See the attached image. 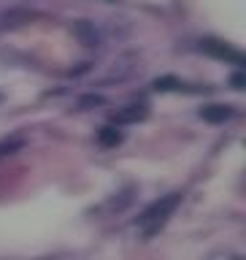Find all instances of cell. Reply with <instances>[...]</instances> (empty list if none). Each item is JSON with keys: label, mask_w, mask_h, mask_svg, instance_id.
<instances>
[{"label": "cell", "mask_w": 246, "mask_h": 260, "mask_svg": "<svg viewBox=\"0 0 246 260\" xmlns=\"http://www.w3.org/2000/svg\"><path fill=\"white\" fill-rule=\"evenodd\" d=\"M179 203H182V192H168V195H162L160 201H154L146 206V211L138 217V225L146 228V239L154 236L162 225H165V219L179 209Z\"/></svg>", "instance_id": "cell-1"}, {"label": "cell", "mask_w": 246, "mask_h": 260, "mask_svg": "<svg viewBox=\"0 0 246 260\" xmlns=\"http://www.w3.org/2000/svg\"><path fill=\"white\" fill-rule=\"evenodd\" d=\"M200 49H203L208 57H214V60L238 65V68H241V65H246V57L238 52V49H233L230 44H225V41H219V38H203V41H200Z\"/></svg>", "instance_id": "cell-2"}, {"label": "cell", "mask_w": 246, "mask_h": 260, "mask_svg": "<svg viewBox=\"0 0 246 260\" xmlns=\"http://www.w3.org/2000/svg\"><path fill=\"white\" fill-rule=\"evenodd\" d=\"M73 38L79 41L81 46H87V49H97L103 44V36H100V30L95 27V22H89V19H79V22H73Z\"/></svg>", "instance_id": "cell-3"}, {"label": "cell", "mask_w": 246, "mask_h": 260, "mask_svg": "<svg viewBox=\"0 0 246 260\" xmlns=\"http://www.w3.org/2000/svg\"><path fill=\"white\" fill-rule=\"evenodd\" d=\"M32 19H38V14L30 11V8H8V11L0 14V30H16Z\"/></svg>", "instance_id": "cell-4"}, {"label": "cell", "mask_w": 246, "mask_h": 260, "mask_svg": "<svg viewBox=\"0 0 246 260\" xmlns=\"http://www.w3.org/2000/svg\"><path fill=\"white\" fill-rule=\"evenodd\" d=\"M149 117V106L144 103H133V106H125V109L114 111V125H135V122H144Z\"/></svg>", "instance_id": "cell-5"}, {"label": "cell", "mask_w": 246, "mask_h": 260, "mask_svg": "<svg viewBox=\"0 0 246 260\" xmlns=\"http://www.w3.org/2000/svg\"><path fill=\"white\" fill-rule=\"evenodd\" d=\"M235 114V109L230 103H208L200 109V119L211 122V125H222V122H227Z\"/></svg>", "instance_id": "cell-6"}, {"label": "cell", "mask_w": 246, "mask_h": 260, "mask_svg": "<svg viewBox=\"0 0 246 260\" xmlns=\"http://www.w3.org/2000/svg\"><path fill=\"white\" fill-rule=\"evenodd\" d=\"M122 130H117V125H106L97 130V144L106 146V149H114V146H119L122 144Z\"/></svg>", "instance_id": "cell-7"}, {"label": "cell", "mask_w": 246, "mask_h": 260, "mask_svg": "<svg viewBox=\"0 0 246 260\" xmlns=\"http://www.w3.org/2000/svg\"><path fill=\"white\" fill-rule=\"evenodd\" d=\"M182 87H184V84H182L176 76H170V73H168V76H157V79L152 81V89H154V92H170V89H182Z\"/></svg>", "instance_id": "cell-8"}, {"label": "cell", "mask_w": 246, "mask_h": 260, "mask_svg": "<svg viewBox=\"0 0 246 260\" xmlns=\"http://www.w3.org/2000/svg\"><path fill=\"white\" fill-rule=\"evenodd\" d=\"M24 149V138L22 136H11V138H3L0 141V157H6V154H16Z\"/></svg>", "instance_id": "cell-9"}, {"label": "cell", "mask_w": 246, "mask_h": 260, "mask_svg": "<svg viewBox=\"0 0 246 260\" xmlns=\"http://www.w3.org/2000/svg\"><path fill=\"white\" fill-rule=\"evenodd\" d=\"M76 106H79V111H89V109H95V106H106V98L89 92V95H81Z\"/></svg>", "instance_id": "cell-10"}, {"label": "cell", "mask_w": 246, "mask_h": 260, "mask_svg": "<svg viewBox=\"0 0 246 260\" xmlns=\"http://www.w3.org/2000/svg\"><path fill=\"white\" fill-rule=\"evenodd\" d=\"M133 192H135V187H125V190L119 192L122 198H119V201H117V198L111 201V209H114V211H122V209H125L130 201H133Z\"/></svg>", "instance_id": "cell-11"}, {"label": "cell", "mask_w": 246, "mask_h": 260, "mask_svg": "<svg viewBox=\"0 0 246 260\" xmlns=\"http://www.w3.org/2000/svg\"><path fill=\"white\" fill-rule=\"evenodd\" d=\"M230 87L233 89H243L246 87V73L243 71H235L233 76H230Z\"/></svg>", "instance_id": "cell-12"}, {"label": "cell", "mask_w": 246, "mask_h": 260, "mask_svg": "<svg viewBox=\"0 0 246 260\" xmlns=\"http://www.w3.org/2000/svg\"><path fill=\"white\" fill-rule=\"evenodd\" d=\"M89 65H92V62H81L79 68H73V76H79V73H84V71H89Z\"/></svg>", "instance_id": "cell-13"}, {"label": "cell", "mask_w": 246, "mask_h": 260, "mask_svg": "<svg viewBox=\"0 0 246 260\" xmlns=\"http://www.w3.org/2000/svg\"><path fill=\"white\" fill-rule=\"evenodd\" d=\"M103 3H114V0H103Z\"/></svg>", "instance_id": "cell-14"}, {"label": "cell", "mask_w": 246, "mask_h": 260, "mask_svg": "<svg viewBox=\"0 0 246 260\" xmlns=\"http://www.w3.org/2000/svg\"><path fill=\"white\" fill-rule=\"evenodd\" d=\"M0 103H3V95H0Z\"/></svg>", "instance_id": "cell-15"}]
</instances>
